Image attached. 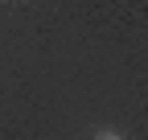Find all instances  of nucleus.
<instances>
[{
    "mask_svg": "<svg viewBox=\"0 0 148 140\" xmlns=\"http://www.w3.org/2000/svg\"><path fill=\"white\" fill-rule=\"evenodd\" d=\"M95 140H123V136H119V132H99Z\"/></svg>",
    "mask_w": 148,
    "mask_h": 140,
    "instance_id": "1",
    "label": "nucleus"
}]
</instances>
